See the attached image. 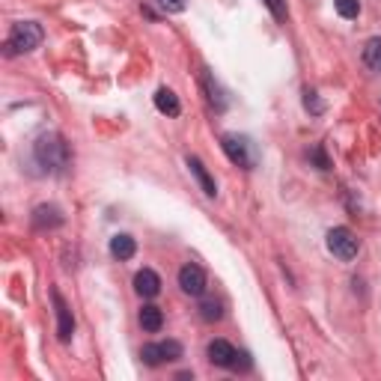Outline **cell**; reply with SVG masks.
I'll return each mask as SVG.
<instances>
[{
	"instance_id": "obj_1",
	"label": "cell",
	"mask_w": 381,
	"mask_h": 381,
	"mask_svg": "<svg viewBox=\"0 0 381 381\" xmlns=\"http://www.w3.org/2000/svg\"><path fill=\"white\" fill-rule=\"evenodd\" d=\"M33 158L45 173H54V176H63L72 164V152H69V143L60 138V134H42L33 146Z\"/></svg>"
},
{
	"instance_id": "obj_2",
	"label": "cell",
	"mask_w": 381,
	"mask_h": 381,
	"mask_svg": "<svg viewBox=\"0 0 381 381\" xmlns=\"http://www.w3.org/2000/svg\"><path fill=\"white\" fill-rule=\"evenodd\" d=\"M42 45V27L36 21H21L9 30V39H6V54L15 57V54H30Z\"/></svg>"
},
{
	"instance_id": "obj_3",
	"label": "cell",
	"mask_w": 381,
	"mask_h": 381,
	"mask_svg": "<svg viewBox=\"0 0 381 381\" xmlns=\"http://www.w3.org/2000/svg\"><path fill=\"white\" fill-rule=\"evenodd\" d=\"M328 250L337 259L351 262L358 257V250H360V241L355 239V232H351L349 226H334V230L328 232Z\"/></svg>"
},
{
	"instance_id": "obj_4",
	"label": "cell",
	"mask_w": 381,
	"mask_h": 381,
	"mask_svg": "<svg viewBox=\"0 0 381 381\" xmlns=\"http://www.w3.org/2000/svg\"><path fill=\"white\" fill-rule=\"evenodd\" d=\"M221 146H224L226 158H230L232 164H239L244 170H253V164H257V158H253V152H250V140L248 138H239V134H224Z\"/></svg>"
},
{
	"instance_id": "obj_5",
	"label": "cell",
	"mask_w": 381,
	"mask_h": 381,
	"mask_svg": "<svg viewBox=\"0 0 381 381\" xmlns=\"http://www.w3.org/2000/svg\"><path fill=\"white\" fill-rule=\"evenodd\" d=\"M179 286H182V292L190 295V298H199L206 292V271L194 265V262H188V265L179 271Z\"/></svg>"
},
{
	"instance_id": "obj_6",
	"label": "cell",
	"mask_w": 381,
	"mask_h": 381,
	"mask_svg": "<svg viewBox=\"0 0 381 381\" xmlns=\"http://www.w3.org/2000/svg\"><path fill=\"white\" fill-rule=\"evenodd\" d=\"M239 358H241V355L232 349V342H226V340H212V342H208V360H212L215 367L235 369Z\"/></svg>"
},
{
	"instance_id": "obj_7",
	"label": "cell",
	"mask_w": 381,
	"mask_h": 381,
	"mask_svg": "<svg viewBox=\"0 0 381 381\" xmlns=\"http://www.w3.org/2000/svg\"><path fill=\"white\" fill-rule=\"evenodd\" d=\"M51 301H54V310H57V334H60L63 342H69L72 334H75V319H72V310H69V304L63 301V295L57 292V289L51 292Z\"/></svg>"
},
{
	"instance_id": "obj_8",
	"label": "cell",
	"mask_w": 381,
	"mask_h": 381,
	"mask_svg": "<svg viewBox=\"0 0 381 381\" xmlns=\"http://www.w3.org/2000/svg\"><path fill=\"white\" fill-rule=\"evenodd\" d=\"M134 289H138V295H143V298H155L161 292V277L152 268H143L134 274Z\"/></svg>"
},
{
	"instance_id": "obj_9",
	"label": "cell",
	"mask_w": 381,
	"mask_h": 381,
	"mask_svg": "<svg viewBox=\"0 0 381 381\" xmlns=\"http://www.w3.org/2000/svg\"><path fill=\"white\" fill-rule=\"evenodd\" d=\"M63 224V215L57 206H39L33 212V226L36 230H57V226Z\"/></svg>"
},
{
	"instance_id": "obj_10",
	"label": "cell",
	"mask_w": 381,
	"mask_h": 381,
	"mask_svg": "<svg viewBox=\"0 0 381 381\" xmlns=\"http://www.w3.org/2000/svg\"><path fill=\"white\" fill-rule=\"evenodd\" d=\"M188 167H190V173H194V179L199 182V188H203V194H206V197H215V194H217L215 179L208 176V170H206L203 161H199L197 155H188Z\"/></svg>"
},
{
	"instance_id": "obj_11",
	"label": "cell",
	"mask_w": 381,
	"mask_h": 381,
	"mask_svg": "<svg viewBox=\"0 0 381 381\" xmlns=\"http://www.w3.org/2000/svg\"><path fill=\"white\" fill-rule=\"evenodd\" d=\"M134 253H138V244H134L131 235L120 232V235H113V239H111V257H113V259L125 262V259H131Z\"/></svg>"
},
{
	"instance_id": "obj_12",
	"label": "cell",
	"mask_w": 381,
	"mask_h": 381,
	"mask_svg": "<svg viewBox=\"0 0 381 381\" xmlns=\"http://www.w3.org/2000/svg\"><path fill=\"white\" fill-rule=\"evenodd\" d=\"M155 107L161 113H167V116H179L182 113V105H179V98L173 89H167V87H161L158 93H155Z\"/></svg>"
},
{
	"instance_id": "obj_13",
	"label": "cell",
	"mask_w": 381,
	"mask_h": 381,
	"mask_svg": "<svg viewBox=\"0 0 381 381\" xmlns=\"http://www.w3.org/2000/svg\"><path fill=\"white\" fill-rule=\"evenodd\" d=\"M140 325H143V331L158 334L161 325H164V313H161V307H155V304L143 307V310H140Z\"/></svg>"
},
{
	"instance_id": "obj_14",
	"label": "cell",
	"mask_w": 381,
	"mask_h": 381,
	"mask_svg": "<svg viewBox=\"0 0 381 381\" xmlns=\"http://www.w3.org/2000/svg\"><path fill=\"white\" fill-rule=\"evenodd\" d=\"M364 66L369 72H375V75H381V39L378 36L364 45Z\"/></svg>"
},
{
	"instance_id": "obj_15",
	"label": "cell",
	"mask_w": 381,
	"mask_h": 381,
	"mask_svg": "<svg viewBox=\"0 0 381 381\" xmlns=\"http://www.w3.org/2000/svg\"><path fill=\"white\" fill-rule=\"evenodd\" d=\"M203 87H206V93H208V105H212L217 113H221V111H226V98H224V89L217 87V80H212V75H203Z\"/></svg>"
},
{
	"instance_id": "obj_16",
	"label": "cell",
	"mask_w": 381,
	"mask_h": 381,
	"mask_svg": "<svg viewBox=\"0 0 381 381\" xmlns=\"http://www.w3.org/2000/svg\"><path fill=\"white\" fill-rule=\"evenodd\" d=\"M221 316H224V304L215 301V298H206L199 304V319L203 322H221Z\"/></svg>"
},
{
	"instance_id": "obj_17",
	"label": "cell",
	"mask_w": 381,
	"mask_h": 381,
	"mask_svg": "<svg viewBox=\"0 0 381 381\" xmlns=\"http://www.w3.org/2000/svg\"><path fill=\"white\" fill-rule=\"evenodd\" d=\"M334 9H337L340 18H358L360 15V0H334Z\"/></svg>"
},
{
	"instance_id": "obj_18",
	"label": "cell",
	"mask_w": 381,
	"mask_h": 381,
	"mask_svg": "<svg viewBox=\"0 0 381 381\" xmlns=\"http://www.w3.org/2000/svg\"><path fill=\"white\" fill-rule=\"evenodd\" d=\"M140 358H143V364H149V367H161V364H164V355H161L158 342H149V346H143Z\"/></svg>"
},
{
	"instance_id": "obj_19",
	"label": "cell",
	"mask_w": 381,
	"mask_h": 381,
	"mask_svg": "<svg viewBox=\"0 0 381 381\" xmlns=\"http://www.w3.org/2000/svg\"><path fill=\"white\" fill-rule=\"evenodd\" d=\"M158 346H161V355H164V360H179V358H182V342L167 340V342H158Z\"/></svg>"
},
{
	"instance_id": "obj_20",
	"label": "cell",
	"mask_w": 381,
	"mask_h": 381,
	"mask_svg": "<svg viewBox=\"0 0 381 381\" xmlns=\"http://www.w3.org/2000/svg\"><path fill=\"white\" fill-rule=\"evenodd\" d=\"M268 9H271V15L277 18V21H286V15H289V9H286V0H262Z\"/></svg>"
},
{
	"instance_id": "obj_21",
	"label": "cell",
	"mask_w": 381,
	"mask_h": 381,
	"mask_svg": "<svg viewBox=\"0 0 381 381\" xmlns=\"http://www.w3.org/2000/svg\"><path fill=\"white\" fill-rule=\"evenodd\" d=\"M304 107H307L310 113H322V111H325V105L319 102V96H316L313 89H307V93H304Z\"/></svg>"
},
{
	"instance_id": "obj_22",
	"label": "cell",
	"mask_w": 381,
	"mask_h": 381,
	"mask_svg": "<svg viewBox=\"0 0 381 381\" xmlns=\"http://www.w3.org/2000/svg\"><path fill=\"white\" fill-rule=\"evenodd\" d=\"M155 3L164 9V12H185L188 0H155Z\"/></svg>"
},
{
	"instance_id": "obj_23",
	"label": "cell",
	"mask_w": 381,
	"mask_h": 381,
	"mask_svg": "<svg viewBox=\"0 0 381 381\" xmlns=\"http://www.w3.org/2000/svg\"><path fill=\"white\" fill-rule=\"evenodd\" d=\"M313 158H316V164H319V170H328L331 164H328V158H325V149L322 146H316L313 149Z\"/></svg>"
}]
</instances>
